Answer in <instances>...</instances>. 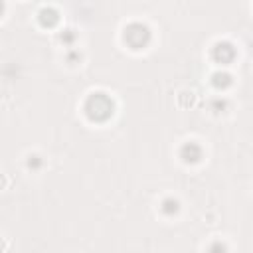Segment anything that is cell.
<instances>
[{"label":"cell","mask_w":253,"mask_h":253,"mask_svg":"<svg viewBox=\"0 0 253 253\" xmlns=\"http://www.w3.org/2000/svg\"><path fill=\"white\" fill-rule=\"evenodd\" d=\"M85 113L91 121H107L113 115V101L105 93H93L85 103Z\"/></svg>","instance_id":"6da1fadb"},{"label":"cell","mask_w":253,"mask_h":253,"mask_svg":"<svg viewBox=\"0 0 253 253\" xmlns=\"http://www.w3.org/2000/svg\"><path fill=\"white\" fill-rule=\"evenodd\" d=\"M148 28L142 24H130L125 30V42L132 47V49H140L142 45H146L148 42Z\"/></svg>","instance_id":"7a4b0ae2"},{"label":"cell","mask_w":253,"mask_h":253,"mask_svg":"<svg viewBox=\"0 0 253 253\" xmlns=\"http://www.w3.org/2000/svg\"><path fill=\"white\" fill-rule=\"evenodd\" d=\"M211 55H213V59H215L217 63H229V61L235 57V49H233V45H231L229 42H217V43L213 45Z\"/></svg>","instance_id":"3957f363"},{"label":"cell","mask_w":253,"mask_h":253,"mask_svg":"<svg viewBox=\"0 0 253 253\" xmlns=\"http://www.w3.org/2000/svg\"><path fill=\"white\" fill-rule=\"evenodd\" d=\"M180 156L184 158V162H198L202 158V148L196 142H188V144L182 146Z\"/></svg>","instance_id":"277c9868"},{"label":"cell","mask_w":253,"mask_h":253,"mask_svg":"<svg viewBox=\"0 0 253 253\" xmlns=\"http://www.w3.org/2000/svg\"><path fill=\"white\" fill-rule=\"evenodd\" d=\"M40 22H42V26H53L57 22V12L53 8H43L40 12Z\"/></svg>","instance_id":"5b68a950"},{"label":"cell","mask_w":253,"mask_h":253,"mask_svg":"<svg viewBox=\"0 0 253 253\" xmlns=\"http://www.w3.org/2000/svg\"><path fill=\"white\" fill-rule=\"evenodd\" d=\"M211 83H213L217 89H223V87H227V85L231 83V75H229V73H223V71H217V73H213Z\"/></svg>","instance_id":"8992f818"},{"label":"cell","mask_w":253,"mask_h":253,"mask_svg":"<svg viewBox=\"0 0 253 253\" xmlns=\"http://www.w3.org/2000/svg\"><path fill=\"white\" fill-rule=\"evenodd\" d=\"M162 211L168 213V215H170V213H176V211H178V202H176V200H166L164 206H162Z\"/></svg>","instance_id":"52a82bcc"},{"label":"cell","mask_w":253,"mask_h":253,"mask_svg":"<svg viewBox=\"0 0 253 253\" xmlns=\"http://www.w3.org/2000/svg\"><path fill=\"white\" fill-rule=\"evenodd\" d=\"M210 253H225V247H223L221 243H213V245L210 247Z\"/></svg>","instance_id":"ba28073f"}]
</instances>
